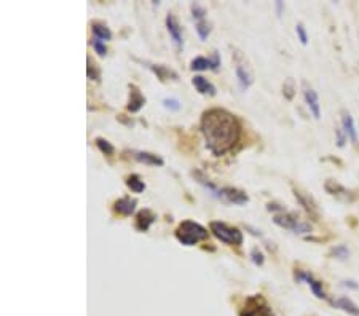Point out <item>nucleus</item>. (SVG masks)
I'll return each instance as SVG.
<instances>
[{"mask_svg": "<svg viewBox=\"0 0 359 316\" xmlns=\"http://www.w3.org/2000/svg\"><path fill=\"white\" fill-rule=\"evenodd\" d=\"M249 257H251L252 263L257 265V267H262V265L265 263V256L259 248H252L251 252H249Z\"/></svg>", "mask_w": 359, "mask_h": 316, "instance_id": "c85d7f7f", "label": "nucleus"}, {"mask_svg": "<svg viewBox=\"0 0 359 316\" xmlns=\"http://www.w3.org/2000/svg\"><path fill=\"white\" fill-rule=\"evenodd\" d=\"M190 69L198 70V72H201V70H206V69H211V61H209V58L196 56L190 61Z\"/></svg>", "mask_w": 359, "mask_h": 316, "instance_id": "5701e85b", "label": "nucleus"}, {"mask_svg": "<svg viewBox=\"0 0 359 316\" xmlns=\"http://www.w3.org/2000/svg\"><path fill=\"white\" fill-rule=\"evenodd\" d=\"M312 232V225L308 222H298L297 225L294 227L292 233H295V235H305V233H310Z\"/></svg>", "mask_w": 359, "mask_h": 316, "instance_id": "473e14b6", "label": "nucleus"}, {"mask_svg": "<svg viewBox=\"0 0 359 316\" xmlns=\"http://www.w3.org/2000/svg\"><path fill=\"white\" fill-rule=\"evenodd\" d=\"M331 256H334L338 260H346L350 257V249H348L345 244H337L331 249Z\"/></svg>", "mask_w": 359, "mask_h": 316, "instance_id": "393cba45", "label": "nucleus"}, {"mask_svg": "<svg viewBox=\"0 0 359 316\" xmlns=\"http://www.w3.org/2000/svg\"><path fill=\"white\" fill-rule=\"evenodd\" d=\"M235 58V75H236V80H238V85L243 91H246L249 86L254 83V77H252V72L249 70V67L243 63L244 56L236 52L233 55Z\"/></svg>", "mask_w": 359, "mask_h": 316, "instance_id": "20e7f679", "label": "nucleus"}, {"mask_svg": "<svg viewBox=\"0 0 359 316\" xmlns=\"http://www.w3.org/2000/svg\"><path fill=\"white\" fill-rule=\"evenodd\" d=\"M342 128L346 132L348 139H350L353 144H357V129L354 125V118L351 117L350 112H346V110L342 112Z\"/></svg>", "mask_w": 359, "mask_h": 316, "instance_id": "f8f14e48", "label": "nucleus"}, {"mask_svg": "<svg viewBox=\"0 0 359 316\" xmlns=\"http://www.w3.org/2000/svg\"><path fill=\"white\" fill-rule=\"evenodd\" d=\"M273 222L276 223V225H279V227L287 229V230L292 232L294 227H295L300 220H298V216H297L295 212H281V214H275Z\"/></svg>", "mask_w": 359, "mask_h": 316, "instance_id": "9b49d317", "label": "nucleus"}, {"mask_svg": "<svg viewBox=\"0 0 359 316\" xmlns=\"http://www.w3.org/2000/svg\"><path fill=\"white\" fill-rule=\"evenodd\" d=\"M166 29H168L169 37H171L174 47L179 50V52H181V50L184 48L182 27H181V24H179V21H177V18H176L173 13H169V15L166 16Z\"/></svg>", "mask_w": 359, "mask_h": 316, "instance_id": "423d86ee", "label": "nucleus"}, {"mask_svg": "<svg viewBox=\"0 0 359 316\" xmlns=\"http://www.w3.org/2000/svg\"><path fill=\"white\" fill-rule=\"evenodd\" d=\"M294 197H295V200L300 203V206H303V209L308 212V214H312V216H318V208H316V203L313 201V198L310 197V195H305L303 192H300V190H297V189H294Z\"/></svg>", "mask_w": 359, "mask_h": 316, "instance_id": "dca6fc26", "label": "nucleus"}, {"mask_svg": "<svg viewBox=\"0 0 359 316\" xmlns=\"http://www.w3.org/2000/svg\"><path fill=\"white\" fill-rule=\"evenodd\" d=\"M155 220H157V214L152 209H141L136 214L134 227L137 232H148V229L153 225Z\"/></svg>", "mask_w": 359, "mask_h": 316, "instance_id": "6e6552de", "label": "nucleus"}, {"mask_svg": "<svg viewBox=\"0 0 359 316\" xmlns=\"http://www.w3.org/2000/svg\"><path fill=\"white\" fill-rule=\"evenodd\" d=\"M192 85L195 86V89L199 95L204 96H216V86L209 81L208 78L201 77V75H195L192 78Z\"/></svg>", "mask_w": 359, "mask_h": 316, "instance_id": "ddd939ff", "label": "nucleus"}, {"mask_svg": "<svg viewBox=\"0 0 359 316\" xmlns=\"http://www.w3.org/2000/svg\"><path fill=\"white\" fill-rule=\"evenodd\" d=\"M86 75L89 80H94V81H99V78H101V69H99V66L94 63V61L91 58H86Z\"/></svg>", "mask_w": 359, "mask_h": 316, "instance_id": "4be33fe9", "label": "nucleus"}, {"mask_svg": "<svg viewBox=\"0 0 359 316\" xmlns=\"http://www.w3.org/2000/svg\"><path fill=\"white\" fill-rule=\"evenodd\" d=\"M209 230L213 232V235L217 240H221L225 244H230V246H241L244 241L241 230L228 225V223L221 222V220H213L209 223Z\"/></svg>", "mask_w": 359, "mask_h": 316, "instance_id": "7ed1b4c3", "label": "nucleus"}, {"mask_svg": "<svg viewBox=\"0 0 359 316\" xmlns=\"http://www.w3.org/2000/svg\"><path fill=\"white\" fill-rule=\"evenodd\" d=\"M247 302H249L247 307H246L241 313H239V316H262L261 311L257 310V307H255L254 302H252L251 299H247Z\"/></svg>", "mask_w": 359, "mask_h": 316, "instance_id": "c756f323", "label": "nucleus"}, {"mask_svg": "<svg viewBox=\"0 0 359 316\" xmlns=\"http://www.w3.org/2000/svg\"><path fill=\"white\" fill-rule=\"evenodd\" d=\"M163 106H165V109L173 110V112L181 110V103H179V101L174 99V98H165L163 99Z\"/></svg>", "mask_w": 359, "mask_h": 316, "instance_id": "2f4dec72", "label": "nucleus"}, {"mask_svg": "<svg viewBox=\"0 0 359 316\" xmlns=\"http://www.w3.org/2000/svg\"><path fill=\"white\" fill-rule=\"evenodd\" d=\"M91 45H93L94 52H96L99 56H106V55H107V47H106V43L102 42V40L94 38L93 42H91Z\"/></svg>", "mask_w": 359, "mask_h": 316, "instance_id": "72a5a7b5", "label": "nucleus"}, {"mask_svg": "<svg viewBox=\"0 0 359 316\" xmlns=\"http://www.w3.org/2000/svg\"><path fill=\"white\" fill-rule=\"evenodd\" d=\"M128 88H129V99H128L126 109L128 112H131V114H136V112H139L145 106V98L136 85H129Z\"/></svg>", "mask_w": 359, "mask_h": 316, "instance_id": "1a4fd4ad", "label": "nucleus"}, {"mask_svg": "<svg viewBox=\"0 0 359 316\" xmlns=\"http://www.w3.org/2000/svg\"><path fill=\"white\" fill-rule=\"evenodd\" d=\"M91 30H93V34H94V38H99V40H111L112 38V32H111V29L107 27V24L104 23H99V21H94L91 23Z\"/></svg>", "mask_w": 359, "mask_h": 316, "instance_id": "6ab92c4d", "label": "nucleus"}, {"mask_svg": "<svg viewBox=\"0 0 359 316\" xmlns=\"http://www.w3.org/2000/svg\"><path fill=\"white\" fill-rule=\"evenodd\" d=\"M137 206V201L131 197H123L114 203V211L120 216H131Z\"/></svg>", "mask_w": 359, "mask_h": 316, "instance_id": "9d476101", "label": "nucleus"}, {"mask_svg": "<svg viewBox=\"0 0 359 316\" xmlns=\"http://www.w3.org/2000/svg\"><path fill=\"white\" fill-rule=\"evenodd\" d=\"M302 88H303V99H305V104H306L308 110L312 112V115L316 120H319L321 118V104H319L318 93L306 83V81H303L302 83Z\"/></svg>", "mask_w": 359, "mask_h": 316, "instance_id": "39448f33", "label": "nucleus"}, {"mask_svg": "<svg viewBox=\"0 0 359 316\" xmlns=\"http://www.w3.org/2000/svg\"><path fill=\"white\" fill-rule=\"evenodd\" d=\"M134 160H137L139 163H144V165H150V166H163L165 160L157 155V154H150V152H133Z\"/></svg>", "mask_w": 359, "mask_h": 316, "instance_id": "2eb2a0df", "label": "nucleus"}, {"mask_svg": "<svg viewBox=\"0 0 359 316\" xmlns=\"http://www.w3.org/2000/svg\"><path fill=\"white\" fill-rule=\"evenodd\" d=\"M324 189H326L327 193H331V195H342V193H346V189L338 184L337 180H332V179L326 180Z\"/></svg>", "mask_w": 359, "mask_h": 316, "instance_id": "b1692460", "label": "nucleus"}, {"mask_svg": "<svg viewBox=\"0 0 359 316\" xmlns=\"http://www.w3.org/2000/svg\"><path fill=\"white\" fill-rule=\"evenodd\" d=\"M126 186L128 189H131L134 193H142L145 190V182L139 177L137 174H131L126 177Z\"/></svg>", "mask_w": 359, "mask_h": 316, "instance_id": "aec40b11", "label": "nucleus"}, {"mask_svg": "<svg viewBox=\"0 0 359 316\" xmlns=\"http://www.w3.org/2000/svg\"><path fill=\"white\" fill-rule=\"evenodd\" d=\"M190 12H192V16L196 19L198 23H201L203 19H204V16L208 15V10H206L201 4H198V2H195V4L190 5Z\"/></svg>", "mask_w": 359, "mask_h": 316, "instance_id": "bb28decb", "label": "nucleus"}, {"mask_svg": "<svg viewBox=\"0 0 359 316\" xmlns=\"http://www.w3.org/2000/svg\"><path fill=\"white\" fill-rule=\"evenodd\" d=\"M283 96L287 101L294 99V96H295V81H294V78H287L283 83Z\"/></svg>", "mask_w": 359, "mask_h": 316, "instance_id": "a878e982", "label": "nucleus"}, {"mask_svg": "<svg viewBox=\"0 0 359 316\" xmlns=\"http://www.w3.org/2000/svg\"><path fill=\"white\" fill-rule=\"evenodd\" d=\"M209 237V232L201 223L193 220H184L176 229V238L184 246H195L199 241H204Z\"/></svg>", "mask_w": 359, "mask_h": 316, "instance_id": "f03ea898", "label": "nucleus"}, {"mask_svg": "<svg viewBox=\"0 0 359 316\" xmlns=\"http://www.w3.org/2000/svg\"><path fill=\"white\" fill-rule=\"evenodd\" d=\"M343 286H346V288H353V289H357V288H359L354 281H343Z\"/></svg>", "mask_w": 359, "mask_h": 316, "instance_id": "58836bf2", "label": "nucleus"}, {"mask_svg": "<svg viewBox=\"0 0 359 316\" xmlns=\"http://www.w3.org/2000/svg\"><path fill=\"white\" fill-rule=\"evenodd\" d=\"M219 200H222L224 203H230V205L241 206L249 201V197L244 190H239L236 187H224L221 189V198Z\"/></svg>", "mask_w": 359, "mask_h": 316, "instance_id": "0eeeda50", "label": "nucleus"}, {"mask_svg": "<svg viewBox=\"0 0 359 316\" xmlns=\"http://www.w3.org/2000/svg\"><path fill=\"white\" fill-rule=\"evenodd\" d=\"M275 8H276V15L281 16L283 12H284V4H283V2H276V4H275Z\"/></svg>", "mask_w": 359, "mask_h": 316, "instance_id": "4c0bfd02", "label": "nucleus"}, {"mask_svg": "<svg viewBox=\"0 0 359 316\" xmlns=\"http://www.w3.org/2000/svg\"><path fill=\"white\" fill-rule=\"evenodd\" d=\"M209 61H211V69H213V70H217L219 66H221V56H219L217 52L213 53V56L209 58Z\"/></svg>", "mask_w": 359, "mask_h": 316, "instance_id": "c9c22d12", "label": "nucleus"}, {"mask_svg": "<svg viewBox=\"0 0 359 316\" xmlns=\"http://www.w3.org/2000/svg\"><path fill=\"white\" fill-rule=\"evenodd\" d=\"M147 67L150 69L152 72L157 75V78H158L160 81L177 80V74L174 72L173 69H169V67H166V66H162V64H148Z\"/></svg>", "mask_w": 359, "mask_h": 316, "instance_id": "f3484780", "label": "nucleus"}, {"mask_svg": "<svg viewBox=\"0 0 359 316\" xmlns=\"http://www.w3.org/2000/svg\"><path fill=\"white\" fill-rule=\"evenodd\" d=\"M295 34H297V37H298V40H300L302 45H308V34H306V29L302 23H298L295 26Z\"/></svg>", "mask_w": 359, "mask_h": 316, "instance_id": "7c9ffc66", "label": "nucleus"}, {"mask_svg": "<svg viewBox=\"0 0 359 316\" xmlns=\"http://www.w3.org/2000/svg\"><path fill=\"white\" fill-rule=\"evenodd\" d=\"M94 144H96V147L99 149V152H101V154H104V155H107V157H112V155L115 154V147H114L107 139H104V138H101V136L94 139Z\"/></svg>", "mask_w": 359, "mask_h": 316, "instance_id": "412c9836", "label": "nucleus"}, {"mask_svg": "<svg viewBox=\"0 0 359 316\" xmlns=\"http://www.w3.org/2000/svg\"><path fill=\"white\" fill-rule=\"evenodd\" d=\"M246 230H251V233H252V235H255V237H261V235H262V232H261V230L252 229V227H249V225H246Z\"/></svg>", "mask_w": 359, "mask_h": 316, "instance_id": "ea45409f", "label": "nucleus"}, {"mask_svg": "<svg viewBox=\"0 0 359 316\" xmlns=\"http://www.w3.org/2000/svg\"><path fill=\"white\" fill-rule=\"evenodd\" d=\"M192 176L195 177V180L198 182L199 186H203L208 192H211L216 198H221V189H217L214 182L209 179V177H206L204 172H201L199 169H193V171H192Z\"/></svg>", "mask_w": 359, "mask_h": 316, "instance_id": "4468645a", "label": "nucleus"}, {"mask_svg": "<svg viewBox=\"0 0 359 316\" xmlns=\"http://www.w3.org/2000/svg\"><path fill=\"white\" fill-rule=\"evenodd\" d=\"M267 209L268 211H273V212H286V208L283 205H278V203H268L267 205Z\"/></svg>", "mask_w": 359, "mask_h": 316, "instance_id": "e433bc0d", "label": "nucleus"}, {"mask_svg": "<svg viewBox=\"0 0 359 316\" xmlns=\"http://www.w3.org/2000/svg\"><path fill=\"white\" fill-rule=\"evenodd\" d=\"M332 305H334L335 308H340V310H343L345 313L351 314V316H359V307L351 299H348V297L337 299V300L332 302Z\"/></svg>", "mask_w": 359, "mask_h": 316, "instance_id": "a211bd4d", "label": "nucleus"}, {"mask_svg": "<svg viewBox=\"0 0 359 316\" xmlns=\"http://www.w3.org/2000/svg\"><path fill=\"white\" fill-rule=\"evenodd\" d=\"M335 136H337V146L343 147L345 142L348 141V136H346V132L343 131V128H335Z\"/></svg>", "mask_w": 359, "mask_h": 316, "instance_id": "f704fd0d", "label": "nucleus"}, {"mask_svg": "<svg viewBox=\"0 0 359 316\" xmlns=\"http://www.w3.org/2000/svg\"><path fill=\"white\" fill-rule=\"evenodd\" d=\"M195 30H196V34H198L199 38H201V40H206V38L209 37V34H211L213 27H211V24H209V23L201 21V23H198V24L195 26Z\"/></svg>", "mask_w": 359, "mask_h": 316, "instance_id": "cd10ccee", "label": "nucleus"}, {"mask_svg": "<svg viewBox=\"0 0 359 316\" xmlns=\"http://www.w3.org/2000/svg\"><path fill=\"white\" fill-rule=\"evenodd\" d=\"M199 128L208 150L216 157L230 152L241 136L238 118L225 109H209L204 112Z\"/></svg>", "mask_w": 359, "mask_h": 316, "instance_id": "f257e3e1", "label": "nucleus"}]
</instances>
